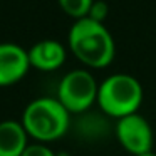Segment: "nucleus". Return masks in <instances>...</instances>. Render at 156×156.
<instances>
[{
    "label": "nucleus",
    "mask_w": 156,
    "mask_h": 156,
    "mask_svg": "<svg viewBox=\"0 0 156 156\" xmlns=\"http://www.w3.org/2000/svg\"><path fill=\"white\" fill-rule=\"evenodd\" d=\"M69 49L82 62L94 69L106 67L116 55V44L104 24L89 17L79 19L69 29Z\"/></svg>",
    "instance_id": "nucleus-1"
},
{
    "label": "nucleus",
    "mask_w": 156,
    "mask_h": 156,
    "mask_svg": "<svg viewBox=\"0 0 156 156\" xmlns=\"http://www.w3.org/2000/svg\"><path fill=\"white\" fill-rule=\"evenodd\" d=\"M20 122L30 138L37 139L39 143H49L67 133L71 112L59 102L57 98L42 96L25 106Z\"/></svg>",
    "instance_id": "nucleus-2"
},
{
    "label": "nucleus",
    "mask_w": 156,
    "mask_h": 156,
    "mask_svg": "<svg viewBox=\"0 0 156 156\" xmlns=\"http://www.w3.org/2000/svg\"><path fill=\"white\" fill-rule=\"evenodd\" d=\"M96 102L108 116L126 118L138 112L143 102V86L129 74H112L99 84Z\"/></svg>",
    "instance_id": "nucleus-3"
},
{
    "label": "nucleus",
    "mask_w": 156,
    "mask_h": 156,
    "mask_svg": "<svg viewBox=\"0 0 156 156\" xmlns=\"http://www.w3.org/2000/svg\"><path fill=\"white\" fill-rule=\"evenodd\" d=\"M99 84L86 69H74L61 79L57 99L69 112H84L98 101Z\"/></svg>",
    "instance_id": "nucleus-4"
},
{
    "label": "nucleus",
    "mask_w": 156,
    "mask_h": 156,
    "mask_svg": "<svg viewBox=\"0 0 156 156\" xmlns=\"http://www.w3.org/2000/svg\"><path fill=\"white\" fill-rule=\"evenodd\" d=\"M116 136L121 146L131 154L144 156L148 153H153V143H154L153 129L149 122L138 112L118 119Z\"/></svg>",
    "instance_id": "nucleus-5"
},
{
    "label": "nucleus",
    "mask_w": 156,
    "mask_h": 156,
    "mask_svg": "<svg viewBox=\"0 0 156 156\" xmlns=\"http://www.w3.org/2000/svg\"><path fill=\"white\" fill-rule=\"evenodd\" d=\"M30 69L27 49L15 42H0V86L19 82Z\"/></svg>",
    "instance_id": "nucleus-6"
},
{
    "label": "nucleus",
    "mask_w": 156,
    "mask_h": 156,
    "mask_svg": "<svg viewBox=\"0 0 156 156\" xmlns=\"http://www.w3.org/2000/svg\"><path fill=\"white\" fill-rule=\"evenodd\" d=\"M30 67L41 71H55L66 61V47L59 41L44 39L39 41L27 51Z\"/></svg>",
    "instance_id": "nucleus-7"
},
{
    "label": "nucleus",
    "mask_w": 156,
    "mask_h": 156,
    "mask_svg": "<svg viewBox=\"0 0 156 156\" xmlns=\"http://www.w3.org/2000/svg\"><path fill=\"white\" fill-rule=\"evenodd\" d=\"M29 134L20 121L5 119L0 122V156H22Z\"/></svg>",
    "instance_id": "nucleus-8"
},
{
    "label": "nucleus",
    "mask_w": 156,
    "mask_h": 156,
    "mask_svg": "<svg viewBox=\"0 0 156 156\" xmlns=\"http://www.w3.org/2000/svg\"><path fill=\"white\" fill-rule=\"evenodd\" d=\"M57 2L62 10L67 15L74 17L76 20L87 17L89 10H91V5L94 4V0H57Z\"/></svg>",
    "instance_id": "nucleus-9"
},
{
    "label": "nucleus",
    "mask_w": 156,
    "mask_h": 156,
    "mask_svg": "<svg viewBox=\"0 0 156 156\" xmlns=\"http://www.w3.org/2000/svg\"><path fill=\"white\" fill-rule=\"evenodd\" d=\"M108 14H109L108 4L102 2V0H94V4L91 5V10H89L87 17L92 19V20H96V22L104 24V19L108 17Z\"/></svg>",
    "instance_id": "nucleus-10"
},
{
    "label": "nucleus",
    "mask_w": 156,
    "mask_h": 156,
    "mask_svg": "<svg viewBox=\"0 0 156 156\" xmlns=\"http://www.w3.org/2000/svg\"><path fill=\"white\" fill-rule=\"evenodd\" d=\"M22 156H57V154L49 146H45L44 143H32V144H27Z\"/></svg>",
    "instance_id": "nucleus-11"
},
{
    "label": "nucleus",
    "mask_w": 156,
    "mask_h": 156,
    "mask_svg": "<svg viewBox=\"0 0 156 156\" xmlns=\"http://www.w3.org/2000/svg\"><path fill=\"white\" fill-rule=\"evenodd\" d=\"M144 156H156V153H148V154H144Z\"/></svg>",
    "instance_id": "nucleus-12"
}]
</instances>
